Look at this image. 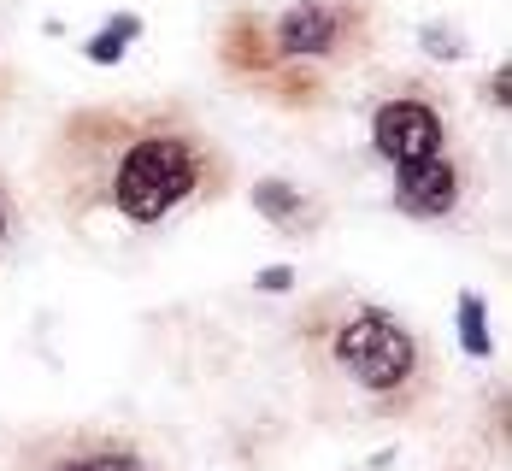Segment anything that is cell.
<instances>
[{
    "instance_id": "obj_1",
    "label": "cell",
    "mask_w": 512,
    "mask_h": 471,
    "mask_svg": "<svg viewBox=\"0 0 512 471\" xmlns=\"http://www.w3.org/2000/svg\"><path fill=\"white\" fill-rule=\"evenodd\" d=\"M36 183L77 236H154L236 189V159L183 101H95L53 118Z\"/></svg>"
},
{
    "instance_id": "obj_2",
    "label": "cell",
    "mask_w": 512,
    "mask_h": 471,
    "mask_svg": "<svg viewBox=\"0 0 512 471\" xmlns=\"http://www.w3.org/2000/svg\"><path fill=\"white\" fill-rule=\"evenodd\" d=\"M289 348L336 419L407 424L442 389L436 348L395 307L348 283L301 301V313L289 318Z\"/></svg>"
},
{
    "instance_id": "obj_3",
    "label": "cell",
    "mask_w": 512,
    "mask_h": 471,
    "mask_svg": "<svg viewBox=\"0 0 512 471\" xmlns=\"http://www.w3.org/2000/svg\"><path fill=\"white\" fill-rule=\"evenodd\" d=\"M383 36L377 0H289L283 12H265V83L254 95L289 112L324 106L330 83L359 65Z\"/></svg>"
},
{
    "instance_id": "obj_4",
    "label": "cell",
    "mask_w": 512,
    "mask_h": 471,
    "mask_svg": "<svg viewBox=\"0 0 512 471\" xmlns=\"http://www.w3.org/2000/svg\"><path fill=\"white\" fill-rule=\"evenodd\" d=\"M0 471H171L154 442L118 424H48L12 442Z\"/></svg>"
},
{
    "instance_id": "obj_5",
    "label": "cell",
    "mask_w": 512,
    "mask_h": 471,
    "mask_svg": "<svg viewBox=\"0 0 512 471\" xmlns=\"http://www.w3.org/2000/svg\"><path fill=\"white\" fill-rule=\"evenodd\" d=\"M365 136H371V154L383 159L389 171H401L412 159L442 154V148H454L448 95H442L430 77H389V83L377 89V101H371Z\"/></svg>"
},
{
    "instance_id": "obj_6",
    "label": "cell",
    "mask_w": 512,
    "mask_h": 471,
    "mask_svg": "<svg viewBox=\"0 0 512 471\" xmlns=\"http://www.w3.org/2000/svg\"><path fill=\"white\" fill-rule=\"evenodd\" d=\"M471 189H477V165H471V154L442 148V154H430V159L401 165L389 201H395V212L412 218V224H442V218H454V212L471 201Z\"/></svg>"
},
{
    "instance_id": "obj_7",
    "label": "cell",
    "mask_w": 512,
    "mask_h": 471,
    "mask_svg": "<svg viewBox=\"0 0 512 471\" xmlns=\"http://www.w3.org/2000/svg\"><path fill=\"white\" fill-rule=\"evenodd\" d=\"M248 201L254 212L277 230V236H295V242H312L324 224H330V207L301 189V183H283V177H254V189H248Z\"/></svg>"
},
{
    "instance_id": "obj_8",
    "label": "cell",
    "mask_w": 512,
    "mask_h": 471,
    "mask_svg": "<svg viewBox=\"0 0 512 471\" xmlns=\"http://www.w3.org/2000/svg\"><path fill=\"white\" fill-rule=\"evenodd\" d=\"M136 36H142V18H136V12H118L106 30H95V36L83 42V59H95V65H118Z\"/></svg>"
},
{
    "instance_id": "obj_9",
    "label": "cell",
    "mask_w": 512,
    "mask_h": 471,
    "mask_svg": "<svg viewBox=\"0 0 512 471\" xmlns=\"http://www.w3.org/2000/svg\"><path fill=\"white\" fill-rule=\"evenodd\" d=\"M460 342H465L471 360H483V354L495 348V342H489V313H483V301H477L471 289L460 295Z\"/></svg>"
},
{
    "instance_id": "obj_10",
    "label": "cell",
    "mask_w": 512,
    "mask_h": 471,
    "mask_svg": "<svg viewBox=\"0 0 512 471\" xmlns=\"http://www.w3.org/2000/svg\"><path fill=\"white\" fill-rule=\"evenodd\" d=\"M18 230H24V212H18V189H12V177L0 171V265L6 254L18 248Z\"/></svg>"
},
{
    "instance_id": "obj_11",
    "label": "cell",
    "mask_w": 512,
    "mask_h": 471,
    "mask_svg": "<svg viewBox=\"0 0 512 471\" xmlns=\"http://www.w3.org/2000/svg\"><path fill=\"white\" fill-rule=\"evenodd\" d=\"M424 48L436 53V59H460L465 53V36L454 24H424Z\"/></svg>"
},
{
    "instance_id": "obj_12",
    "label": "cell",
    "mask_w": 512,
    "mask_h": 471,
    "mask_svg": "<svg viewBox=\"0 0 512 471\" xmlns=\"http://www.w3.org/2000/svg\"><path fill=\"white\" fill-rule=\"evenodd\" d=\"M483 101L495 106V112H507V101H512V71H507V65H495V71H489V89H483Z\"/></svg>"
},
{
    "instance_id": "obj_13",
    "label": "cell",
    "mask_w": 512,
    "mask_h": 471,
    "mask_svg": "<svg viewBox=\"0 0 512 471\" xmlns=\"http://www.w3.org/2000/svg\"><path fill=\"white\" fill-rule=\"evenodd\" d=\"M254 283L265 289V295H283V289H295V265H265Z\"/></svg>"
},
{
    "instance_id": "obj_14",
    "label": "cell",
    "mask_w": 512,
    "mask_h": 471,
    "mask_svg": "<svg viewBox=\"0 0 512 471\" xmlns=\"http://www.w3.org/2000/svg\"><path fill=\"white\" fill-rule=\"evenodd\" d=\"M0 89H6V77H0Z\"/></svg>"
},
{
    "instance_id": "obj_15",
    "label": "cell",
    "mask_w": 512,
    "mask_h": 471,
    "mask_svg": "<svg viewBox=\"0 0 512 471\" xmlns=\"http://www.w3.org/2000/svg\"><path fill=\"white\" fill-rule=\"evenodd\" d=\"M454 471H465V466H454Z\"/></svg>"
}]
</instances>
